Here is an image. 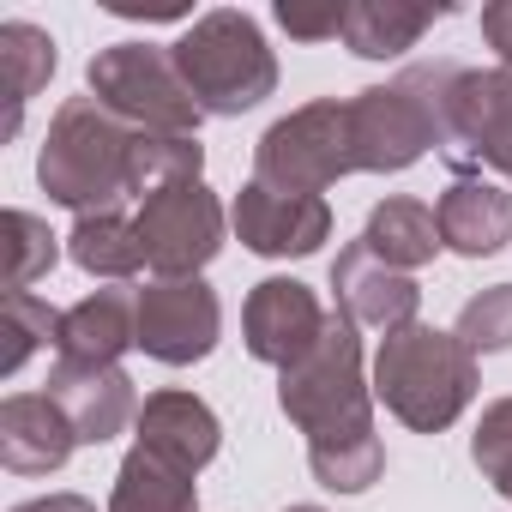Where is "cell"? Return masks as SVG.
<instances>
[{
  "instance_id": "cb8c5ba5",
  "label": "cell",
  "mask_w": 512,
  "mask_h": 512,
  "mask_svg": "<svg viewBox=\"0 0 512 512\" xmlns=\"http://www.w3.org/2000/svg\"><path fill=\"white\" fill-rule=\"evenodd\" d=\"M0 320H7V344H0V374H19L43 344H55L61 332V314L49 302H37L31 290H7L0 302Z\"/></svg>"
},
{
  "instance_id": "484cf974",
  "label": "cell",
  "mask_w": 512,
  "mask_h": 512,
  "mask_svg": "<svg viewBox=\"0 0 512 512\" xmlns=\"http://www.w3.org/2000/svg\"><path fill=\"white\" fill-rule=\"evenodd\" d=\"M452 332H458V344H464L470 356H494V350H512V284H494V290L470 296Z\"/></svg>"
},
{
  "instance_id": "83f0119b",
  "label": "cell",
  "mask_w": 512,
  "mask_h": 512,
  "mask_svg": "<svg viewBox=\"0 0 512 512\" xmlns=\"http://www.w3.org/2000/svg\"><path fill=\"white\" fill-rule=\"evenodd\" d=\"M344 13L350 7H326V13H308V7H278V25L302 43H326V37H344Z\"/></svg>"
},
{
  "instance_id": "4dcf8cb0",
  "label": "cell",
  "mask_w": 512,
  "mask_h": 512,
  "mask_svg": "<svg viewBox=\"0 0 512 512\" xmlns=\"http://www.w3.org/2000/svg\"><path fill=\"white\" fill-rule=\"evenodd\" d=\"M13 512H97L85 494H43V500H25V506H13Z\"/></svg>"
},
{
  "instance_id": "603a6c76",
  "label": "cell",
  "mask_w": 512,
  "mask_h": 512,
  "mask_svg": "<svg viewBox=\"0 0 512 512\" xmlns=\"http://www.w3.org/2000/svg\"><path fill=\"white\" fill-rule=\"evenodd\" d=\"M67 253L73 266L91 272V278H133L145 266V241H139V223H127L121 211H97V217H79L73 235H67Z\"/></svg>"
},
{
  "instance_id": "8fae6325",
  "label": "cell",
  "mask_w": 512,
  "mask_h": 512,
  "mask_svg": "<svg viewBox=\"0 0 512 512\" xmlns=\"http://www.w3.org/2000/svg\"><path fill=\"white\" fill-rule=\"evenodd\" d=\"M235 235L266 260H302L332 235V205L314 193H278L266 181H247L235 199Z\"/></svg>"
},
{
  "instance_id": "9c48e42d",
  "label": "cell",
  "mask_w": 512,
  "mask_h": 512,
  "mask_svg": "<svg viewBox=\"0 0 512 512\" xmlns=\"http://www.w3.org/2000/svg\"><path fill=\"white\" fill-rule=\"evenodd\" d=\"M446 163L512 175V67L494 73H452L446 91Z\"/></svg>"
},
{
  "instance_id": "7a4b0ae2",
  "label": "cell",
  "mask_w": 512,
  "mask_h": 512,
  "mask_svg": "<svg viewBox=\"0 0 512 512\" xmlns=\"http://www.w3.org/2000/svg\"><path fill=\"white\" fill-rule=\"evenodd\" d=\"M356 332L362 326L344 308H332L320 344L278 380V404L308 434V464L332 494H362L386 470V446L374 434V386L362 380Z\"/></svg>"
},
{
  "instance_id": "5b68a950",
  "label": "cell",
  "mask_w": 512,
  "mask_h": 512,
  "mask_svg": "<svg viewBox=\"0 0 512 512\" xmlns=\"http://www.w3.org/2000/svg\"><path fill=\"white\" fill-rule=\"evenodd\" d=\"M169 61L205 115H247L278 91V55L266 49L260 25L235 7L193 19L169 49Z\"/></svg>"
},
{
  "instance_id": "5bb4252c",
  "label": "cell",
  "mask_w": 512,
  "mask_h": 512,
  "mask_svg": "<svg viewBox=\"0 0 512 512\" xmlns=\"http://www.w3.org/2000/svg\"><path fill=\"white\" fill-rule=\"evenodd\" d=\"M139 344V296L127 290H97L61 314L55 356L67 368H121V356Z\"/></svg>"
},
{
  "instance_id": "ba28073f",
  "label": "cell",
  "mask_w": 512,
  "mask_h": 512,
  "mask_svg": "<svg viewBox=\"0 0 512 512\" xmlns=\"http://www.w3.org/2000/svg\"><path fill=\"white\" fill-rule=\"evenodd\" d=\"M139 241L157 278H199L223 247V205L205 181H175L139 199Z\"/></svg>"
},
{
  "instance_id": "1f68e13d",
  "label": "cell",
  "mask_w": 512,
  "mask_h": 512,
  "mask_svg": "<svg viewBox=\"0 0 512 512\" xmlns=\"http://www.w3.org/2000/svg\"><path fill=\"white\" fill-rule=\"evenodd\" d=\"M290 512H320V506H290Z\"/></svg>"
},
{
  "instance_id": "9a60e30c",
  "label": "cell",
  "mask_w": 512,
  "mask_h": 512,
  "mask_svg": "<svg viewBox=\"0 0 512 512\" xmlns=\"http://www.w3.org/2000/svg\"><path fill=\"white\" fill-rule=\"evenodd\" d=\"M49 398L67 410L79 446H103V440H115L127 422H139L133 380H127L121 368H67V362H55V368H49Z\"/></svg>"
},
{
  "instance_id": "52a82bcc",
  "label": "cell",
  "mask_w": 512,
  "mask_h": 512,
  "mask_svg": "<svg viewBox=\"0 0 512 512\" xmlns=\"http://www.w3.org/2000/svg\"><path fill=\"white\" fill-rule=\"evenodd\" d=\"M91 97L103 109H115L121 121L145 127V133H175V139H193L205 109L193 103V91L181 85L175 61L151 43H115L91 61Z\"/></svg>"
},
{
  "instance_id": "ffe728a7",
  "label": "cell",
  "mask_w": 512,
  "mask_h": 512,
  "mask_svg": "<svg viewBox=\"0 0 512 512\" xmlns=\"http://www.w3.org/2000/svg\"><path fill=\"white\" fill-rule=\"evenodd\" d=\"M362 247L374 253V260H386L392 272H416L434 260L440 247V223L422 199H380L368 211V229H362Z\"/></svg>"
},
{
  "instance_id": "e0dca14e",
  "label": "cell",
  "mask_w": 512,
  "mask_h": 512,
  "mask_svg": "<svg viewBox=\"0 0 512 512\" xmlns=\"http://www.w3.org/2000/svg\"><path fill=\"white\" fill-rule=\"evenodd\" d=\"M139 446L145 452H157V458H169V464H181V470H205L211 458H217V446H223V428H217V416H211V404L205 398H193V392H151L145 404H139Z\"/></svg>"
},
{
  "instance_id": "f546056e",
  "label": "cell",
  "mask_w": 512,
  "mask_h": 512,
  "mask_svg": "<svg viewBox=\"0 0 512 512\" xmlns=\"http://www.w3.org/2000/svg\"><path fill=\"white\" fill-rule=\"evenodd\" d=\"M103 7H109L115 19H187L181 0H157V7H145V0H103Z\"/></svg>"
},
{
  "instance_id": "d6986e66",
  "label": "cell",
  "mask_w": 512,
  "mask_h": 512,
  "mask_svg": "<svg viewBox=\"0 0 512 512\" xmlns=\"http://www.w3.org/2000/svg\"><path fill=\"white\" fill-rule=\"evenodd\" d=\"M452 7H398V0H350V13H344V43L350 55L362 61H392L404 49L422 43V31L434 19H446Z\"/></svg>"
},
{
  "instance_id": "7402d4cb",
  "label": "cell",
  "mask_w": 512,
  "mask_h": 512,
  "mask_svg": "<svg viewBox=\"0 0 512 512\" xmlns=\"http://www.w3.org/2000/svg\"><path fill=\"white\" fill-rule=\"evenodd\" d=\"M0 67H7V115H0V139H13L19 121H25V103L49 85L55 73V37L13 19V25H0Z\"/></svg>"
},
{
  "instance_id": "277c9868",
  "label": "cell",
  "mask_w": 512,
  "mask_h": 512,
  "mask_svg": "<svg viewBox=\"0 0 512 512\" xmlns=\"http://www.w3.org/2000/svg\"><path fill=\"white\" fill-rule=\"evenodd\" d=\"M452 61L434 67H404L392 85H374L350 97V139H356V169L368 175H398L416 157L446 145V91H452Z\"/></svg>"
},
{
  "instance_id": "44dd1931",
  "label": "cell",
  "mask_w": 512,
  "mask_h": 512,
  "mask_svg": "<svg viewBox=\"0 0 512 512\" xmlns=\"http://www.w3.org/2000/svg\"><path fill=\"white\" fill-rule=\"evenodd\" d=\"M109 512H199V494H193V470L133 446L115 470V494H109Z\"/></svg>"
},
{
  "instance_id": "7c38bea8",
  "label": "cell",
  "mask_w": 512,
  "mask_h": 512,
  "mask_svg": "<svg viewBox=\"0 0 512 512\" xmlns=\"http://www.w3.org/2000/svg\"><path fill=\"white\" fill-rule=\"evenodd\" d=\"M326 320H332V314L320 308V296H314L308 284H296V278H266V284H253L247 314H241L247 350L260 356V362H272L278 374L296 368V362L320 344Z\"/></svg>"
},
{
  "instance_id": "8992f818",
  "label": "cell",
  "mask_w": 512,
  "mask_h": 512,
  "mask_svg": "<svg viewBox=\"0 0 512 512\" xmlns=\"http://www.w3.org/2000/svg\"><path fill=\"white\" fill-rule=\"evenodd\" d=\"M356 175V139H350V103L326 97L278 127H266L260 151H253V181H266L278 193H326L332 181Z\"/></svg>"
},
{
  "instance_id": "4316f807",
  "label": "cell",
  "mask_w": 512,
  "mask_h": 512,
  "mask_svg": "<svg viewBox=\"0 0 512 512\" xmlns=\"http://www.w3.org/2000/svg\"><path fill=\"white\" fill-rule=\"evenodd\" d=\"M470 458H476V470L494 482V494L512 500V398H500V404L482 410L476 440H470Z\"/></svg>"
},
{
  "instance_id": "30bf717a",
  "label": "cell",
  "mask_w": 512,
  "mask_h": 512,
  "mask_svg": "<svg viewBox=\"0 0 512 512\" xmlns=\"http://www.w3.org/2000/svg\"><path fill=\"white\" fill-rule=\"evenodd\" d=\"M223 308L199 278H157L139 290V350L163 368H193L217 350Z\"/></svg>"
},
{
  "instance_id": "f1b7e54d",
  "label": "cell",
  "mask_w": 512,
  "mask_h": 512,
  "mask_svg": "<svg viewBox=\"0 0 512 512\" xmlns=\"http://www.w3.org/2000/svg\"><path fill=\"white\" fill-rule=\"evenodd\" d=\"M482 37H488V49H500V61L512 67V0L482 7Z\"/></svg>"
},
{
  "instance_id": "ac0fdd59",
  "label": "cell",
  "mask_w": 512,
  "mask_h": 512,
  "mask_svg": "<svg viewBox=\"0 0 512 512\" xmlns=\"http://www.w3.org/2000/svg\"><path fill=\"white\" fill-rule=\"evenodd\" d=\"M434 223H440V247L482 260V253H500L512 241V193L494 181H452L434 205Z\"/></svg>"
},
{
  "instance_id": "4fadbf2b",
  "label": "cell",
  "mask_w": 512,
  "mask_h": 512,
  "mask_svg": "<svg viewBox=\"0 0 512 512\" xmlns=\"http://www.w3.org/2000/svg\"><path fill=\"white\" fill-rule=\"evenodd\" d=\"M332 290H338V308L356 320V326H374V332H398L416 320V278L410 272H392L386 260H374V253L362 241H350L338 260H332Z\"/></svg>"
},
{
  "instance_id": "6da1fadb",
  "label": "cell",
  "mask_w": 512,
  "mask_h": 512,
  "mask_svg": "<svg viewBox=\"0 0 512 512\" xmlns=\"http://www.w3.org/2000/svg\"><path fill=\"white\" fill-rule=\"evenodd\" d=\"M199 169H205L199 139L145 133L115 109H103L97 97L61 103L37 157L43 193L79 217L115 211L121 199H151L157 187H175V181H199Z\"/></svg>"
},
{
  "instance_id": "2e32d148",
  "label": "cell",
  "mask_w": 512,
  "mask_h": 512,
  "mask_svg": "<svg viewBox=\"0 0 512 512\" xmlns=\"http://www.w3.org/2000/svg\"><path fill=\"white\" fill-rule=\"evenodd\" d=\"M79 434L49 392H19L0 404V464L13 476H49L73 458Z\"/></svg>"
},
{
  "instance_id": "3957f363",
  "label": "cell",
  "mask_w": 512,
  "mask_h": 512,
  "mask_svg": "<svg viewBox=\"0 0 512 512\" xmlns=\"http://www.w3.org/2000/svg\"><path fill=\"white\" fill-rule=\"evenodd\" d=\"M374 398L416 434H440L452 428L470 398H476V356L458 344V332L440 326H398L380 338L374 356Z\"/></svg>"
},
{
  "instance_id": "d4e9b609",
  "label": "cell",
  "mask_w": 512,
  "mask_h": 512,
  "mask_svg": "<svg viewBox=\"0 0 512 512\" xmlns=\"http://www.w3.org/2000/svg\"><path fill=\"white\" fill-rule=\"evenodd\" d=\"M0 229H7V284L13 290H31L49 266H55V235H49V223L43 217H31V211H7V217H0Z\"/></svg>"
}]
</instances>
